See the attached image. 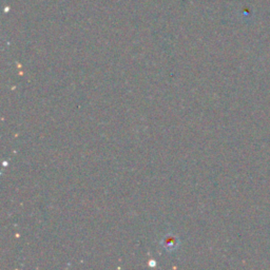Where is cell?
<instances>
[{"label": "cell", "mask_w": 270, "mask_h": 270, "mask_svg": "<svg viewBox=\"0 0 270 270\" xmlns=\"http://www.w3.org/2000/svg\"><path fill=\"white\" fill-rule=\"evenodd\" d=\"M177 243H179V242H177L176 238L173 236H167L164 239V242H162V244H164V246L167 248L168 250L175 249V248L177 247Z\"/></svg>", "instance_id": "6da1fadb"}]
</instances>
